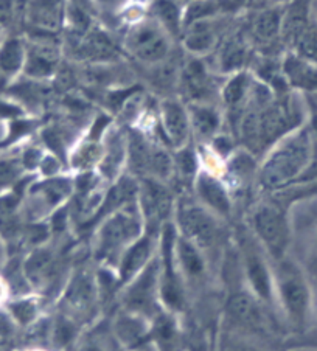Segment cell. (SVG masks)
Returning <instances> with one entry per match:
<instances>
[{
	"label": "cell",
	"mask_w": 317,
	"mask_h": 351,
	"mask_svg": "<svg viewBox=\"0 0 317 351\" xmlns=\"http://www.w3.org/2000/svg\"><path fill=\"white\" fill-rule=\"evenodd\" d=\"M316 142L308 126H301L271 146L260 169V184L279 190L303 178L314 160Z\"/></svg>",
	"instance_id": "obj_1"
},
{
	"label": "cell",
	"mask_w": 317,
	"mask_h": 351,
	"mask_svg": "<svg viewBox=\"0 0 317 351\" xmlns=\"http://www.w3.org/2000/svg\"><path fill=\"white\" fill-rule=\"evenodd\" d=\"M125 55L148 69L168 61L173 56L174 39L152 17H137L125 30L121 39Z\"/></svg>",
	"instance_id": "obj_2"
},
{
	"label": "cell",
	"mask_w": 317,
	"mask_h": 351,
	"mask_svg": "<svg viewBox=\"0 0 317 351\" xmlns=\"http://www.w3.org/2000/svg\"><path fill=\"white\" fill-rule=\"evenodd\" d=\"M220 75L213 72L205 58L187 56L182 61L178 80L179 98L187 104L191 103H216L220 99L221 83Z\"/></svg>",
	"instance_id": "obj_3"
},
{
	"label": "cell",
	"mask_w": 317,
	"mask_h": 351,
	"mask_svg": "<svg viewBox=\"0 0 317 351\" xmlns=\"http://www.w3.org/2000/svg\"><path fill=\"white\" fill-rule=\"evenodd\" d=\"M62 47L56 38L33 36L27 39V60L22 75L28 80L44 81L53 80L61 72Z\"/></svg>",
	"instance_id": "obj_4"
},
{
	"label": "cell",
	"mask_w": 317,
	"mask_h": 351,
	"mask_svg": "<svg viewBox=\"0 0 317 351\" xmlns=\"http://www.w3.org/2000/svg\"><path fill=\"white\" fill-rule=\"evenodd\" d=\"M252 55H254V49L246 36V32L228 30L220 45L216 47V50L209 56L213 60L210 61L207 58L205 60L209 61L210 67L213 69L216 75L226 78L233 73L243 72V70H249Z\"/></svg>",
	"instance_id": "obj_5"
},
{
	"label": "cell",
	"mask_w": 317,
	"mask_h": 351,
	"mask_svg": "<svg viewBox=\"0 0 317 351\" xmlns=\"http://www.w3.org/2000/svg\"><path fill=\"white\" fill-rule=\"evenodd\" d=\"M228 30L231 28L224 23V17H207V19H199L185 25L179 43L187 56L209 58Z\"/></svg>",
	"instance_id": "obj_6"
},
{
	"label": "cell",
	"mask_w": 317,
	"mask_h": 351,
	"mask_svg": "<svg viewBox=\"0 0 317 351\" xmlns=\"http://www.w3.org/2000/svg\"><path fill=\"white\" fill-rule=\"evenodd\" d=\"M72 55L76 61L86 66H102V64H115L121 60V47L115 44L110 34L102 27L93 25L83 36L72 40Z\"/></svg>",
	"instance_id": "obj_7"
},
{
	"label": "cell",
	"mask_w": 317,
	"mask_h": 351,
	"mask_svg": "<svg viewBox=\"0 0 317 351\" xmlns=\"http://www.w3.org/2000/svg\"><path fill=\"white\" fill-rule=\"evenodd\" d=\"M69 0H28L25 23L33 36L58 38L64 32Z\"/></svg>",
	"instance_id": "obj_8"
},
{
	"label": "cell",
	"mask_w": 317,
	"mask_h": 351,
	"mask_svg": "<svg viewBox=\"0 0 317 351\" xmlns=\"http://www.w3.org/2000/svg\"><path fill=\"white\" fill-rule=\"evenodd\" d=\"M179 226L185 239L196 247H210L218 235V226L213 213L202 204L182 202L178 210Z\"/></svg>",
	"instance_id": "obj_9"
},
{
	"label": "cell",
	"mask_w": 317,
	"mask_h": 351,
	"mask_svg": "<svg viewBox=\"0 0 317 351\" xmlns=\"http://www.w3.org/2000/svg\"><path fill=\"white\" fill-rule=\"evenodd\" d=\"M281 14L283 7L258 8L244 28L252 49L260 55H272V47L281 45Z\"/></svg>",
	"instance_id": "obj_10"
},
{
	"label": "cell",
	"mask_w": 317,
	"mask_h": 351,
	"mask_svg": "<svg viewBox=\"0 0 317 351\" xmlns=\"http://www.w3.org/2000/svg\"><path fill=\"white\" fill-rule=\"evenodd\" d=\"M252 224L257 235L274 255L283 254L290 235L287 219L280 207L274 204H261L252 215Z\"/></svg>",
	"instance_id": "obj_11"
},
{
	"label": "cell",
	"mask_w": 317,
	"mask_h": 351,
	"mask_svg": "<svg viewBox=\"0 0 317 351\" xmlns=\"http://www.w3.org/2000/svg\"><path fill=\"white\" fill-rule=\"evenodd\" d=\"M158 120L169 145L176 149L187 146L190 140L191 126L187 103L179 97H163L158 103Z\"/></svg>",
	"instance_id": "obj_12"
},
{
	"label": "cell",
	"mask_w": 317,
	"mask_h": 351,
	"mask_svg": "<svg viewBox=\"0 0 317 351\" xmlns=\"http://www.w3.org/2000/svg\"><path fill=\"white\" fill-rule=\"evenodd\" d=\"M139 201L150 227H157L172 215L173 195L161 180L145 178L139 185Z\"/></svg>",
	"instance_id": "obj_13"
},
{
	"label": "cell",
	"mask_w": 317,
	"mask_h": 351,
	"mask_svg": "<svg viewBox=\"0 0 317 351\" xmlns=\"http://www.w3.org/2000/svg\"><path fill=\"white\" fill-rule=\"evenodd\" d=\"M281 75H283L290 90L307 97H314L317 93V62L298 56L292 51H283Z\"/></svg>",
	"instance_id": "obj_14"
},
{
	"label": "cell",
	"mask_w": 317,
	"mask_h": 351,
	"mask_svg": "<svg viewBox=\"0 0 317 351\" xmlns=\"http://www.w3.org/2000/svg\"><path fill=\"white\" fill-rule=\"evenodd\" d=\"M140 229L139 218L132 212H128L126 207L110 215L104 222L102 233H99V249L103 254H109L119 249L129 239L136 238Z\"/></svg>",
	"instance_id": "obj_15"
},
{
	"label": "cell",
	"mask_w": 317,
	"mask_h": 351,
	"mask_svg": "<svg viewBox=\"0 0 317 351\" xmlns=\"http://www.w3.org/2000/svg\"><path fill=\"white\" fill-rule=\"evenodd\" d=\"M255 77L250 70L233 73L231 77H226L221 84L220 90V103L221 108L227 114H233L239 121L244 109L248 108L250 99L252 86H254Z\"/></svg>",
	"instance_id": "obj_16"
},
{
	"label": "cell",
	"mask_w": 317,
	"mask_h": 351,
	"mask_svg": "<svg viewBox=\"0 0 317 351\" xmlns=\"http://www.w3.org/2000/svg\"><path fill=\"white\" fill-rule=\"evenodd\" d=\"M280 295L287 314L296 324H303L309 309V289L301 274L286 271L280 282Z\"/></svg>",
	"instance_id": "obj_17"
},
{
	"label": "cell",
	"mask_w": 317,
	"mask_h": 351,
	"mask_svg": "<svg viewBox=\"0 0 317 351\" xmlns=\"http://www.w3.org/2000/svg\"><path fill=\"white\" fill-rule=\"evenodd\" d=\"M195 190L196 195L205 208H209L211 213L220 216H227L232 210L231 196L222 185L220 179H216L213 174L201 171L195 178Z\"/></svg>",
	"instance_id": "obj_18"
},
{
	"label": "cell",
	"mask_w": 317,
	"mask_h": 351,
	"mask_svg": "<svg viewBox=\"0 0 317 351\" xmlns=\"http://www.w3.org/2000/svg\"><path fill=\"white\" fill-rule=\"evenodd\" d=\"M189 108L191 132L199 138L209 140L218 136L222 125V108L218 103H191Z\"/></svg>",
	"instance_id": "obj_19"
},
{
	"label": "cell",
	"mask_w": 317,
	"mask_h": 351,
	"mask_svg": "<svg viewBox=\"0 0 317 351\" xmlns=\"http://www.w3.org/2000/svg\"><path fill=\"white\" fill-rule=\"evenodd\" d=\"M27 60V39L8 36L0 43V73L7 78H16L23 72Z\"/></svg>",
	"instance_id": "obj_20"
},
{
	"label": "cell",
	"mask_w": 317,
	"mask_h": 351,
	"mask_svg": "<svg viewBox=\"0 0 317 351\" xmlns=\"http://www.w3.org/2000/svg\"><path fill=\"white\" fill-rule=\"evenodd\" d=\"M151 17L156 19L176 40L184 30V7L178 0H152Z\"/></svg>",
	"instance_id": "obj_21"
},
{
	"label": "cell",
	"mask_w": 317,
	"mask_h": 351,
	"mask_svg": "<svg viewBox=\"0 0 317 351\" xmlns=\"http://www.w3.org/2000/svg\"><path fill=\"white\" fill-rule=\"evenodd\" d=\"M156 267L151 266L142 277H140L136 283H134L131 292L128 295L129 305L136 309H145L151 305L152 295H154L156 289Z\"/></svg>",
	"instance_id": "obj_22"
},
{
	"label": "cell",
	"mask_w": 317,
	"mask_h": 351,
	"mask_svg": "<svg viewBox=\"0 0 317 351\" xmlns=\"http://www.w3.org/2000/svg\"><path fill=\"white\" fill-rule=\"evenodd\" d=\"M151 254V239L146 237L140 239L131 249L128 250L126 255L123 256L121 263V277L123 280L132 278V275L136 274L140 267H143L145 261L148 260Z\"/></svg>",
	"instance_id": "obj_23"
},
{
	"label": "cell",
	"mask_w": 317,
	"mask_h": 351,
	"mask_svg": "<svg viewBox=\"0 0 317 351\" xmlns=\"http://www.w3.org/2000/svg\"><path fill=\"white\" fill-rule=\"evenodd\" d=\"M246 266H248V277L250 286L258 295L264 298V300H268L271 297V277H269V272L266 266H264V263L261 261L260 256L249 255Z\"/></svg>",
	"instance_id": "obj_24"
},
{
	"label": "cell",
	"mask_w": 317,
	"mask_h": 351,
	"mask_svg": "<svg viewBox=\"0 0 317 351\" xmlns=\"http://www.w3.org/2000/svg\"><path fill=\"white\" fill-rule=\"evenodd\" d=\"M51 266V254L49 250L39 249L28 256L25 265H23V275L28 282L38 285L45 278Z\"/></svg>",
	"instance_id": "obj_25"
},
{
	"label": "cell",
	"mask_w": 317,
	"mask_h": 351,
	"mask_svg": "<svg viewBox=\"0 0 317 351\" xmlns=\"http://www.w3.org/2000/svg\"><path fill=\"white\" fill-rule=\"evenodd\" d=\"M176 252H178L179 261L182 267L185 269L187 274L190 275H199L204 269V261L201 255L198 252V247L195 244H191L189 239L182 238L176 244Z\"/></svg>",
	"instance_id": "obj_26"
},
{
	"label": "cell",
	"mask_w": 317,
	"mask_h": 351,
	"mask_svg": "<svg viewBox=\"0 0 317 351\" xmlns=\"http://www.w3.org/2000/svg\"><path fill=\"white\" fill-rule=\"evenodd\" d=\"M174 169H178V173L185 179H193L195 180L198 174V157L195 151L190 149L189 146H184V148L178 149V154H176V159L173 160Z\"/></svg>",
	"instance_id": "obj_27"
},
{
	"label": "cell",
	"mask_w": 317,
	"mask_h": 351,
	"mask_svg": "<svg viewBox=\"0 0 317 351\" xmlns=\"http://www.w3.org/2000/svg\"><path fill=\"white\" fill-rule=\"evenodd\" d=\"M228 311L238 320H252L255 317V305L252 298L246 294H237L228 302Z\"/></svg>",
	"instance_id": "obj_28"
},
{
	"label": "cell",
	"mask_w": 317,
	"mask_h": 351,
	"mask_svg": "<svg viewBox=\"0 0 317 351\" xmlns=\"http://www.w3.org/2000/svg\"><path fill=\"white\" fill-rule=\"evenodd\" d=\"M8 314L17 324L28 325L36 317V305L32 300L11 302L8 305Z\"/></svg>",
	"instance_id": "obj_29"
},
{
	"label": "cell",
	"mask_w": 317,
	"mask_h": 351,
	"mask_svg": "<svg viewBox=\"0 0 317 351\" xmlns=\"http://www.w3.org/2000/svg\"><path fill=\"white\" fill-rule=\"evenodd\" d=\"M93 297V286L89 277H81L76 280L72 286V292H70V298L73 300L75 306H84L92 300Z\"/></svg>",
	"instance_id": "obj_30"
},
{
	"label": "cell",
	"mask_w": 317,
	"mask_h": 351,
	"mask_svg": "<svg viewBox=\"0 0 317 351\" xmlns=\"http://www.w3.org/2000/svg\"><path fill=\"white\" fill-rule=\"evenodd\" d=\"M91 3L93 10H98L109 16H117L126 10L129 0H91Z\"/></svg>",
	"instance_id": "obj_31"
},
{
	"label": "cell",
	"mask_w": 317,
	"mask_h": 351,
	"mask_svg": "<svg viewBox=\"0 0 317 351\" xmlns=\"http://www.w3.org/2000/svg\"><path fill=\"white\" fill-rule=\"evenodd\" d=\"M119 332L120 337L125 339V342H136L143 335V326L140 325L139 320L125 319L121 322Z\"/></svg>",
	"instance_id": "obj_32"
},
{
	"label": "cell",
	"mask_w": 317,
	"mask_h": 351,
	"mask_svg": "<svg viewBox=\"0 0 317 351\" xmlns=\"http://www.w3.org/2000/svg\"><path fill=\"white\" fill-rule=\"evenodd\" d=\"M17 0H0V23H8L13 19Z\"/></svg>",
	"instance_id": "obj_33"
},
{
	"label": "cell",
	"mask_w": 317,
	"mask_h": 351,
	"mask_svg": "<svg viewBox=\"0 0 317 351\" xmlns=\"http://www.w3.org/2000/svg\"><path fill=\"white\" fill-rule=\"evenodd\" d=\"M73 336V330H72V325L69 324H61L58 325V330H56V341L60 342L61 345L67 343L70 339Z\"/></svg>",
	"instance_id": "obj_34"
},
{
	"label": "cell",
	"mask_w": 317,
	"mask_h": 351,
	"mask_svg": "<svg viewBox=\"0 0 317 351\" xmlns=\"http://www.w3.org/2000/svg\"><path fill=\"white\" fill-rule=\"evenodd\" d=\"M13 319L8 313H0V336L8 335L11 331V325H13Z\"/></svg>",
	"instance_id": "obj_35"
},
{
	"label": "cell",
	"mask_w": 317,
	"mask_h": 351,
	"mask_svg": "<svg viewBox=\"0 0 317 351\" xmlns=\"http://www.w3.org/2000/svg\"><path fill=\"white\" fill-rule=\"evenodd\" d=\"M260 2V8H266V7H283L291 0H258Z\"/></svg>",
	"instance_id": "obj_36"
},
{
	"label": "cell",
	"mask_w": 317,
	"mask_h": 351,
	"mask_svg": "<svg viewBox=\"0 0 317 351\" xmlns=\"http://www.w3.org/2000/svg\"><path fill=\"white\" fill-rule=\"evenodd\" d=\"M5 261H7V250H5V239L0 237V269L5 267Z\"/></svg>",
	"instance_id": "obj_37"
},
{
	"label": "cell",
	"mask_w": 317,
	"mask_h": 351,
	"mask_svg": "<svg viewBox=\"0 0 317 351\" xmlns=\"http://www.w3.org/2000/svg\"><path fill=\"white\" fill-rule=\"evenodd\" d=\"M7 285H5V282L2 278H0V305L5 302V298H7Z\"/></svg>",
	"instance_id": "obj_38"
},
{
	"label": "cell",
	"mask_w": 317,
	"mask_h": 351,
	"mask_svg": "<svg viewBox=\"0 0 317 351\" xmlns=\"http://www.w3.org/2000/svg\"><path fill=\"white\" fill-rule=\"evenodd\" d=\"M311 8H313V16L317 21V0H311Z\"/></svg>",
	"instance_id": "obj_39"
},
{
	"label": "cell",
	"mask_w": 317,
	"mask_h": 351,
	"mask_svg": "<svg viewBox=\"0 0 317 351\" xmlns=\"http://www.w3.org/2000/svg\"><path fill=\"white\" fill-rule=\"evenodd\" d=\"M316 252H317V237H316Z\"/></svg>",
	"instance_id": "obj_40"
}]
</instances>
